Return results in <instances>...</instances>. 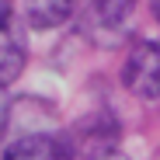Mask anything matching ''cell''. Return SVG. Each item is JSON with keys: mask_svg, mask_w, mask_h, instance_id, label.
I'll return each instance as SVG.
<instances>
[{"mask_svg": "<svg viewBox=\"0 0 160 160\" xmlns=\"http://www.w3.org/2000/svg\"><path fill=\"white\" fill-rule=\"evenodd\" d=\"M7 122H11V91L0 87V139L7 132Z\"/></svg>", "mask_w": 160, "mask_h": 160, "instance_id": "7", "label": "cell"}, {"mask_svg": "<svg viewBox=\"0 0 160 160\" xmlns=\"http://www.w3.org/2000/svg\"><path fill=\"white\" fill-rule=\"evenodd\" d=\"M122 84L139 101H160V38H136L129 45Z\"/></svg>", "mask_w": 160, "mask_h": 160, "instance_id": "2", "label": "cell"}, {"mask_svg": "<svg viewBox=\"0 0 160 160\" xmlns=\"http://www.w3.org/2000/svg\"><path fill=\"white\" fill-rule=\"evenodd\" d=\"M153 18H157V24H160V0H153Z\"/></svg>", "mask_w": 160, "mask_h": 160, "instance_id": "9", "label": "cell"}, {"mask_svg": "<svg viewBox=\"0 0 160 160\" xmlns=\"http://www.w3.org/2000/svg\"><path fill=\"white\" fill-rule=\"evenodd\" d=\"M118 139H122V125L115 122V115L91 112L63 129L59 146L66 160H115Z\"/></svg>", "mask_w": 160, "mask_h": 160, "instance_id": "1", "label": "cell"}, {"mask_svg": "<svg viewBox=\"0 0 160 160\" xmlns=\"http://www.w3.org/2000/svg\"><path fill=\"white\" fill-rule=\"evenodd\" d=\"M0 160H66L59 136H49V132H28V136L14 139Z\"/></svg>", "mask_w": 160, "mask_h": 160, "instance_id": "3", "label": "cell"}, {"mask_svg": "<svg viewBox=\"0 0 160 160\" xmlns=\"http://www.w3.org/2000/svg\"><path fill=\"white\" fill-rule=\"evenodd\" d=\"M11 21V0H0V24Z\"/></svg>", "mask_w": 160, "mask_h": 160, "instance_id": "8", "label": "cell"}, {"mask_svg": "<svg viewBox=\"0 0 160 160\" xmlns=\"http://www.w3.org/2000/svg\"><path fill=\"white\" fill-rule=\"evenodd\" d=\"M115 160H122V157H115Z\"/></svg>", "mask_w": 160, "mask_h": 160, "instance_id": "10", "label": "cell"}, {"mask_svg": "<svg viewBox=\"0 0 160 160\" xmlns=\"http://www.w3.org/2000/svg\"><path fill=\"white\" fill-rule=\"evenodd\" d=\"M24 70V42L14 24H0V87H11Z\"/></svg>", "mask_w": 160, "mask_h": 160, "instance_id": "4", "label": "cell"}, {"mask_svg": "<svg viewBox=\"0 0 160 160\" xmlns=\"http://www.w3.org/2000/svg\"><path fill=\"white\" fill-rule=\"evenodd\" d=\"M132 4H136V0H91V11H94V21L101 24V28L115 32L132 14Z\"/></svg>", "mask_w": 160, "mask_h": 160, "instance_id": "6", "label": "cell"}, {"mask_svg": "<svg viewBox=\"0 0 160 160\" xmlns=\"http://www.w3.org/2000/svg\"><path fill=\"white\" fill-rule=\"evenodd\" d=\"M77 0H24V18L35 32H49L70 21Z\"/></svg>", "mask_w": 160, "mask_h": 160, "instance_id": "5", "label": "cell"}]
</instances>
